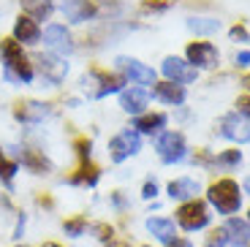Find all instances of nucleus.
Instances as JSON below:
<instances>
[{"mask_svg":"<svg viewBox=\"0 0 250 247\" xmlns=\"http://www.w3.org/2000/svg\"><path fill=\"white\" fill-rule=\"evenodd\" d=\"M120 106H123L125 111H131V114H139V111L147 106V93H144V90H139V87L125 90V93L120 95Z\"/></svg>","mask_w":250,"mask_h":247,"instance_id":"nucleus-20","label":"nucleus"},{"mask_svg":"<svg viewBox=\"0 0 250 247\" xmlns=\"http://www.w3.org/2000/svg\"><path fill=\"white\" fill-rule=\"evenodd\" d=\"M237 65H250V52H242V55H237Z\"/></svg>","mask_w":250,"mask_h":247,"instance_id":"nucleus-35","label":"nucleus"},{"mask_svg":"<svg viewBox=\"0 0 250 247\" xmlns=\"http://www.w3.org/2000/svg\"><path fill=\"white\" fill-rule=\"evenodd\" d=\"M163 74H166L169 82H174V84H188V82L196 79V68L190 62L180 60V57H166L163 60Z\"/></svg>","mask_w":250,"mask_h":247,"instance_id":"nucleus-10","label":"nucleus"},{"mask_svg":"<svg viewBox=\"0 0 250 247\" xmlns=\"http://www.w3.org/2000/svg\"><path fill=\"white\" fill-rule=\"evenodd\" d=\"M169 247H193V245H190V242H188V239H174V242H171Z\"/></svg>","mask_w":250,"mask_h":247,"instance_id":"nucleus-36","label":"nucleus"},{"mask_svg":"<svg viewBox=\"0 0 250 247\" xmlns=\"http://www.w3.org/2000/svg\"><path fill=\"white\" fill-rule=\"evenodd\" d=\"M188 60L193 68H212L218 65V49L209 41H196L188 46Z\"/></svg>","mask_w":250,"mask_h":247,"instance_id":"nucleus-9","label":"nucleus"},{"mask_svg":"<svg viewBox=\"0 0 250 247\" xmlns=\"http://www.w3.org/2000/svg\"><path fill=\"white\" fill-rule=\"evenodd\" d=\"M22 163H25L33 174H49L52 171V163L46 161L41 152H36V149H25V152H22Z\"/></svg>","mask_w":250,"mask_h":247,"instance_id":"nucleus-21","label":"nucleus"},{"mask_svg":"<svg viewBox=\"0 0 250 247\" xmlns=\"http://www.w3.org/2000/svg\"><path fill=\"white\" fill-rule=\"evenodd\" d=\"M62 11H65V17L71 22H84V19H90L95 14V6L90 0H65L62 3Z\"/></svg>","mask_w":250,"mask_h":247,"instance_id":"nucleus-18","label":"nucleus"},{"mask_svg":"<svg viewBox=\"0 0 250 247\" xmlns=\"http://www.w3.org/2000/svg\"><path fill=\"white\" fill-rule=\"evenodd\" d=\"M218 27H220V19H212V17H190L188 19V30L199 33V36L218 33Z\"/></svg>","mask_w":250,"mask_h":247,"instance_id":"nucleus-22","label":"nucleus"},{"mask_svg":"<svg viewBox=\"0 0 250 247\" xmlns=\"http://www.w3.org/2000/svg\"><path fill=\"white\" fill-rule=\"evenodd\" d=\"M177 226H182L185 231H201L209 226V209L204 201H188L177 209Z\"/></svg>","mask_w":250,"mask_h":247,"instance_id":"nucleus-3","label":"nucleus"},{"mask_svg":"<svg viewBox=\"0 0 250 247\" xmlns=\"http://www.w3.org/2000/svg\"><path fill=\"white\" fill-rule=\"evenodd\" d=\"M245 87H250V76H245Z\"/></svg>","mask_w":250,"mask_h":247,"instance_id":"nucleus-39","label":"nucleus"},{"mask_svg":"<svg viewBox=\"0 0 250 247\" xmlns=\"http://www.w3.org/2000/svg\"><path fill=\"white\" fill-rule=\"evenodd\" d=\"M248 223H250V212H248Z\"/></svg>","mask_w":250,"mask_h":247,"instance_id":"nucleus-40","label":"nucleus"},{"mask_svg":"<svg viewBox=\"0 0 250 247\" xmlns=\"http://www.w3.org/2000/svg\"><path fill=\"white\" fill-rule=\"evenodd\" d=\"M199 190H201L199 182L190 179V177H180V179H171V182H169V196L177 198V201H188V198L193 201Z\"/></svg>","mask_w":250,"mask_h":247,"instance_id":"nucleus-16","label":"nucleus"},{"mask_svg":"<svg viewBox=\"0 0 250 247\" xmlns=\"http://www.w3.org/2000/svg\"><path fill=\"white\" fill-rule=\"evenodd\" d=\"M87 84H98L93 90V98H104V95H109V93H117L120 87L125 84V76H109V74L95 68V71L82 76V87H87Z\"/></svg>","mask_w":250,"mask_h":247,"instance_id":"nucleus-4","label":"nucleus"},{"mask_svg":"<svg viewBox=\"0 0 250 247\" xmlns=\"http://www.w3.org/2000/svg\"><path fill=\"white\" fill-rule=\"evenodd\" d=\"M0 60H3V68H6V79L8 82H19V84L33 82V65L27 62L19 41H14V38L0 41Z\"/></svg>","mask_w":250,"mask_h":247,"instance_id":"nucleus-1","label":"nucleus"},{"mask_svg":"<svg viewBox=\"0 0 250 247\" xmlns=\"http://www.w3.org/2000/svg\"><path fill=\"white\" fill-rule=\"evenodd\" d=\"M17 166L19 163L14 161V158H8V155L0 149V179H3V182H11V177L17 174Z\"/></svg>","mask_w":250,"mask_h":247,"instance_id":"nucleus-27","label":"nucleus"},{"mask_svg":"<svg viewBox=\"0 0 250 247\" xmlns=\"http://www.w3.org/2000/svg\"><path fill=\"white\" fill-rule=\"evenodd\" d=\"M144 6H152V8H166L171 0H142Z\"/></svg>","mask_w":250,"mask_h":247,"instance_id":"nucleus-34","label":"nucleus"},{"mask_svg":"<svg viewBox=\"0 0 250 247\" xmlns=\"http://www.w3.org/2000/svg\"><path fill=\"white\" fill-rule=\"evenodd\" d=\"M38 68H41L44 79H49L52 84H60L68 74V62L57 55H38Z\"/></svg>","mask_w":250,"mask_h":247,"instance_id":"nucleus-11","label":"nucleus"},{"mask_svg":"<svg viewBox=\"0 0 250 247\" xmlns=\"http://www.w3.org/2000/svg\"><path fill=\"white\" fill-rule=\"evenodd\" d=\"M62 231H65L68 236H82L84 231H87V217L76 215V217H71V220H62Z\"/></svg>","mask_w":250,"mask_h":247,"instance_id":"nucleus-26","label":"nucleus"},{"mask_svg":"<svg viewBox=\"0 0 250 247\" xmlns=\"http://www.w3.org/2000/svg\"><path fill=\"white\" fill-rule=\"evenodd\" d=\"M155 95L161 101H166V103H171V106H180L182 101H185L182 84H174V82H161V84H155Z\"/></svg>","mask_w":250,"mask_h":247,"instance_id":"nucleus-19","label":"nucleus"},{"mask_svg":"<svg viewBox=\"0 0 250 247\" xmlns=\"http://www.w3.org/2000/svg\"><path fill=\"white\" fill-rule=\"evenodd\" d=\"M163 125H166V114H144V117H136L133 128L142 133H158Z\"/></svg>","mask_w":250,"mask_h":247,"instance_id":"nucleus-24","label":"nucleus"},{"mask_svg":"<svg viewBox=\"0 0 250 247\" xmlns=\"http://www.w3.org/2000/svg\"><path fill=\"white\" fill-rule=\"evenodd\" d=\"M41 38V30H38L36 19L30 17H19L14 22V41H22V43H36Z\"/></svg>","mask_w":250,"mask_h":247,"instance_id":"nucleus-17","label":"nucleus"},{"mask_svg":"<svg viewBox=\"0 0 250 247\" xmlns=\"http://www.w3.org/2000/svg\"><path fill=\"white\" fill-rule=\"evenodd\" d=\"M95 182H98V168H95L90 161H82L79 171L71 177V185H87V187H93Z\"/></svg>","mask_w":250,"mask_h":247,"instance_id":"nucleus-23","label":"nucleus"},{"mask_svg":"<svg viewBox=\"0 0 250 247\" xmlns=\"http://www.w3.org/2000/svg\"><path fill=\"white\" fill-rule=\"evenodd\" d=\"M239 161H242L239 149H229V152H223V155H218V158H215V163H218V166H237Z\"/></svg>","mask_w":250,"mask_h":247,"instance_id":"nucleus-28","label":"nucleus"},{"mask_svg":"<svg viewBox=\"0 0 250 247\" xmlns=\"http://www.w3.org/2000/svg\"><path fill=\"white\" fill-rule=\"evenodd\" d=\"M44 247H62V245H57V242H46Z\"/></svg>","mask_w":250,"mask_h":247,"instance_id":"nucleus-38","label":"nucleus"},{"mask_svg":"<svg viewBox=\"0 0 250 247\" xmlns=\"http://www.w3.org/2000/svg\"><path fill=\"white\" fill-rule=\"evenodd\" d=\"M237 106H239L242 114H248V117H250V95H242V98L237 101Z\"/></svg>","mask_w":250,"mask_h":247,"instance_id":"nucleus-33","label":"nucleus"},{"mask_svg":"<svg viewBox=\"0 0 250 247\" xmlns=\"http://www.w3.org/2000/svg\"><path fill=\"white\" fill-rule=\"evenodd\" d=\"M207 201L220 212V215H234L242 206V196H239V185L234 179H218L215 185L207 190Z\"/></svg>","mask_w":250,"mask_h":247,"instance_id":"nucleus-2","label":"nucleus"},{"mask_svg":"<svg viewBox=\"0 0 250 247\" xmlns=\"http://www.w3.org/2000/svg\"><path fill=\"white\" fill-rule=\"evenodd\" d=\"M22 3V8H25L27 14H30V19H46L52 14V0H19Z\"/></svg>","mask_w":250,"mask_h":247,"instance_id":"nucleus-25","label":"nucleus"},{"mask_svg":"<svg viewBox=\"0 0 250 247\" xmlns=\"http://www.w3.org/2000/svg\"><path fill=\"white\" fill-rule=\"evenodd\" d=\"M220 133L231 142H250V117L242 111H234V114H226L223 123H220Z\"/></svg>","mask_w":250,"mask_h":247,"instance_id":"nucleus-5","label":"nucleus"},{"mask_svg":"<svg viewBox=\"0 0 250 247\" xmlns=\"http://www.w3.org/2000/svg\"><path fill=\"white\" fill-rule=\"evenodd\" d=\"M231 38H234V41H242V43H245V41H250L248 30H245V27H239V25H237V27H231Z\"/></svg>","mask_w":250,"mask_h":247,"instance_id":"nucleus-31","label":"nucleus"},{"mask_svg":"<svg viewBox=\"0 0 250 247\" xmlns=\"http://www.w3.org/2000/svg\"><path fill=\"white\" fill-rule=\"evenodd\" d=\"M245 193H250V177H245Z\"/></svg>","mask_w":250,"mask_h":247,"instance_id":"nucleus-37","label":"nucleus"},{"mask_svg":"<svg viewBox=\"0 0 250 247\" xmlns=\"http://www.w3.org/2000/svg\"><path fill=\"white\" fill-rule=\"evenodd\" d=\"M90 231H93L101 242H112V234H114L112 226H106V223H95V226H90Z\"/></svg>","mask_w":250,"mask_h":247,"instance_id":"nucleus-29","label":"nucleus"},{"mask_svg":"<svg viewBox=\"0 0 250 247\" xmlns=\"http://www.w3.org/2000/svg\"><path fill=\"white\" fill-rule=\"evenodd\" d=\"M158 155H161L163 163H177L185 158V139H182V133H163L161 139H158Z\"/></svg>","mask_w":250,"mask_h":247,"instance_id":"nucleus-7","label":"nucleus"},{"mask_svg":"<svg viewBox=\"0 0 250 247\" xmlns=\"http://www.w3.org/2000/svg\"><path fill=\"white\" fill-rule=\"evenodd\" d=\"M142 142H139V133H131V130H123L120 136H114L109 142V155H112L114 163H123L125 158H131V155L139 152Z\"/></svg>","mask_w":250,"mask_h":247,"instance_id":"nucleus-6","label":"nucleus"},{"mask_svg":"<svg viewBox=\"0 0 250 247\" xmlns=\"http://www.w3.org/2000/svg\"><path fill=\"white\" fill-rule=\"evenodd\" d=\"M14 114H17L19 123H41L44 117L52 114V109L46 103H38V101H25L14 109Z\"/></svg>","mask_w":250,"mask_h":247,"instance_id":"nucleus-14","label":"nucleus"},{"mask_svg":"<svg viewBox=\"0 0 250 247\" xmlns=\"http://www.w3.org/2000/svg\"><path fill=\"white\" fill-rule=\"evenodd\" d=\"M144 247H150V245H144Z\"/></svg>","mask_w":250,"mask_h":247,"instance_id":"nucleus-41","label":"nucleus"},{"mask_svg":"<svg viewBox=\"0 0 250 247\" xmlns=\"http://www.w3.org/2000/svg\"><path fill=\"white\" fill-rule=\"evenodd\" d=\"M44 43L52 52H60V55H68L74 52V41H71V33L62 25H49L44 30Z\"/></svg>","mask_w":250,"mask_h":247,"instance_id":"nucleus-12","label":"nucleus"},{"mask_svg":"<svg viewBox=\"0 0 250 247\" xmlns=\"http://www.w3.org/2000/svg\"><path fill=\"white\" fill-rule=\"evenodd\" d=\"M22 234H25V212L17 217V228H14V239H22Z\"/></svg>","mask_w":250,"mask_h":247,"instance_id":"nucleus-32","label":"nucleus"},{"mask_svg":"<svg viewBox=\"0 0 250 247\" xmlns=\"http://www.w3.org/2000/svg\"><path fill=\"white\" fill-rule=\"evenodd\" d=\"M223 236L229 239L231 247H245L250 242V223L248 220H239V217H229L223 223Z\"/></svg>","mask_w":250,"mask_h":247,"instance_id":"nucleus-13","label":"nucleus"},{"mask_svg":"<svg viewBox=\"0 0 250 247\" xmlns=\"http://www.w3.org/2000/svg\"><path fill=\"white\" fill-rule=\"evenodd\" d=\"M147 231H150L155 239H161L163 245H171V242L177 239L174 220H166V217H150V220H147Z\"/></svg>","mask_w":250,"mask_h":247,"instance_id":"nucleus-15","label":"nucleus"},{"mask_svg":"<svg viewBox=\"0 0 250 247\" xmlns=\"http://www.w3.org/2000/svg\"><path fill=\"white\" fill-rule=\"evenodd\" d=\"M142 196H144V198H155V196H158V185L152 182V179H147V182H144V190H142Z\"/></svg>","mask_w":250,"mask_h":247,"instance_id":"nucleus-30","label":"nucleus"},{"mask_svg":"<svg viewBox=\"0 0 250 247\" xmlns=\"http://www.w3.org/2000/svg\"><path fill=\"white\" fill-rule=\"evenodd\" d=\"M114 62H117V68L125 74V79L136 82V84H155V71L142 65V62L133 60V57H117Z\"/></svg>","mask_w":250,"mask_h":247,"instance_id":"nucleus-8","label":"nucleus"}]
</instances>
